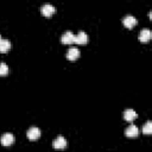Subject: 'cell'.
<instances>
[{"label": "cell", "instance_id": "obj_1", "mask_svg": "<svg viewBox=\"0 0 152 152\" xmlns=\"http://www.w3.org/2000/svg\"><path fill=\"white\" fill-rule=\"evenodd\" d=\"M66 145H68V141H66V139H65L63 135H58V137L55 138L53 141H52V146H53L55 148H57V150L65 148Z\"/></svg>", "mask_w": 152, "mask_h": 152}, {"label": "cell", "instance_id": "obj_2", "mask_svg": "<svg viewBox=\"0 0 152 152\" xmlns=\"http://www.w3.org/2000/svg\"><path fill=\"white\" fill-rule=\"evenodd\" d=\"M0 142H1L4 146H10V145H12V144L14 142V135H13L12 133H10V132L4 133V134L1 135V138H0Z\"/></svg>", "mask_w": 152, "mask_h": 152}, {"label": "cell", "instance_id": "obj_3", "mask_svg": "<svg viewBox=\"0 0 152 152\" xmlns=\"http://www.w3.org/2000/svg\"><path fill=\"white\" fill-rule=\"evenodd\" d=\"M26 135H27L28 139L36 140V139H38V138L40 137V129H39L38 127H36V126H32V127H30V128L27 129Z\"/></svg>", "mask_w": 152, "mask_h": 152}, {"label": "cell", "instance_id": "obj_4", "mask_svg": "<svg viewBox=\"0 0 152 152\" xmlns=\"http://www.w3.org/2000/svg\"><path fill=\"white\" fill-rule=\"evenodd\" d=\"M40 12H42L43 15L50 17L51 14L55 13V7H53V5H51V4H44V5L40 7Z\"/></svg>", "mask_w": 152, "mask_h": 152}, {"label": "cell", "instance_id": "obj_5", "mask_svg": "<svg viewBox=\"0 0 152 152\" xmlns=\"http://www.w3.org/2000/svg\"><path fill=\"white\" fill-rule=\"evenodd\" d=\"M74 39H75V34L71 32V31H66L62 34L61 37V42L63 44H70V43H74Z\"/></svg>", "mask_w": 152, "mask_h": 152}, {"label": "cell", "instance_id": "obj_6", "mask_svg": "<svg viewBox=\"0 0 152 152\" xmlns=\"http://www.w3.org/2000/svg\"><path fill=\"white\" fill-rule=\"evenodd\" d=\"M80 53L81 52H80V50L77 48H69V50L66 52V58L69 61H75V59H77L80 57Z\"/></svg>", "mask_w": 152, "mask_h": 152}, {"label": "cell", "instance_id": "obj_7", "mask_svg": "<svg viewBox=\"0 0 152 152\" xmlns=\"http://www.w3.org/2000/svg\"><path fill=\"white\" fill-rule=\"evenodd\" d=\"M122 23H124V25H125L126 27L131 28V27H133V26L137 24V18H135V17H133V15H131V14H128V15L124 17Z\"/></svg>", "mask_w": 152, "mask_h": 152}, {"label": "cell", "instance_id": "obj_8", "mask_svg": "<svg viewBox=\"0 0 152 152\" xmlns=\"http://www.w3.org/2000/svg\"><path fill=\"white\" fill-rule=\"evenodd\" d=\"M74 42L77 43V44H86V43L88 42V34H87L84 31H80V32L75 36Z\"/></svg>", "mask_w": 152, "mask_h": 152}, {"label": "cell", "instance_id": "obj_9", "mask_svg": "<svg viewBox=\"0 0 152 152\" xmlns=\"http://www.w3.org/2000/svg\"><path fill=\"white\" fill-rule=\"evenodd\" d=\"M151 36H152V33H151V31L148 28H142L140 31V33H139V40L140 42H148Z\"/></svg>", "mask_w": 152, "mask_h": 152}, {"label": "cell", "instance_id": "obj_10", "mask_svg": "<svg viewBox=\"0 0 152 152\" xmlns=\"http://www.w3.org/2000/svg\"><path fill=\"white\" fill-rule=\"evenodd\" d=\"M138 133H139V128L135 126V125H129L127 128H126V131H125V134L127 135V137H137L138 135Z\"/></svg>", "mask_w": 152, "mask_h": 152}, {"label": "cell", "instance_id": "obj_11", "mask_svg": "<svg viewBox=\"0 0 152 152\" xmlns=\"http://www.w3.org/2000/svg\"><path fill=\"white\" fill-rule=\"evenodd\" d=\"M124 118L127 121H133L137 118V112L134 109H132V108H128V109H126L124 112Z\"/></svg>", "mask_w": 152, "mask_h": 152}, {"label": "cell", "instance_id": "obj_12", "mask_svg": "<svg viewBox=\"0 0 152 152\" xmlns=\"http://www.w3.org/2000/svg\"><path fill=\"white\" fill-rule=\"evenodd\" d=\"M11 49V42L8 39H0V52H6Z\"/></svg>", "mask_w": 152, "mask_h": 152}, {"label": "cell", "instance_id": "obj_13", "mask_svg": "<svg viewBox=\"0 0 152 152\" xmlns=\"http://www.w3.org/2000/svg\"><path fill=\"white\" fill-rule=\"evenodd\" d=\"M142 133H145V134H151V133H152V122H151L150 120H147L146 124L144 125V127H142Z\"/></svg>", "mask_w": 152, "mask_h": 152}, {"label": "cell", "instance_id": "obj_14", "mask_svg": "<svg viewBox=\"0 0 152 152\" xmlns=\"http://www.w3.org/2000/svg\"><path fill=\"white\" fill-rule=\"evenodd\" d=\"M6 74H8V66L5 62H1L0 63V76L6 75Z\"/></svg>", "mask_w": 152, "mask_h": 152}, {"label": "cell", "instance_id": "obj_15", "mask_svg": "<svg viewBox=\"0 0 152 152\" xmlns=\"http://www.w3.org/2000/svg\"><path fill=\"white\" fill-rule=\"evenodd\" d=\"M0 39H1V36H0Z\"/></svg>", "mask_w": 152, "mask_h": 152}]
</instances>
